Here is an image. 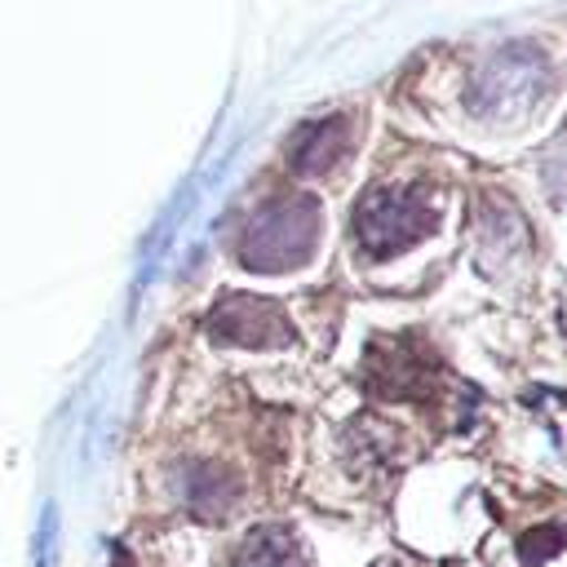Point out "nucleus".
Segmentation results:
<instances>
[{
	"label": "nucleus",
	"instance_id": "obj_10",
	"mask_svg": "<svg viewBox=\"0 0 567 567\" xmlns=\"http://www.w3.org/2000/svg\"><path fill=\"white\" fill-rule=\"evenodd\" d=\"M377 567H390V563H377Z\"/></svg>",
	"mask_w": 567,
	"mask_h": 567
},
{
	"label": "nucleus",
	"instance_id": "obj_4",
	"mask_svg": "<svg viewBox=\"0 0 567 567\" xmlns=\"http://www.w3.org/2000/svg\"><path fill=\"white\" fill-rule=\"evenodd\" d=\"M208 332L221 346H252V350H270V346L292 341L288 315L266 297H226L208 315Z\"/></svg>",
	"mask_w": 567,
	"mask_h": 567
},
{
	"label": "nucleus",
	"instance_id": "obj_5",
	"mask_svg": "<svg viewBox=\"0 0 567 567\" xmlns=\"http://www.w3.org/2000/svg\"><path fill=\"white\" fill-rule=\"evenodd\" d=\"M350 146H354V115H350V111H332V115H323V120L301 124V128L288 137L284 159H288V168L301 173V177H323V173H332V168L350 155Z\"/></svg>",
	"mask_w": 567,
	"mask_h": 567
},
{
	"label": "nucleus",
	"instance_id": "obj_1",
	"mask_svg": "<svg viewBox=\"0 0 567 567\" xmlns=\"http://www.w3.org/2000/svg\"><path fill=\"white\" fill-rule=\"evenodd\" d=\"M323 235L319 204L306 195H275L266 199L239 230V261L261 275L297 270L315 257Z\"/></svg>",
	"mask_w": 567,
	"mask_h": 567
},
{
	"label": "nucleus",
	"instance_id": "obj_7",
	"mask_svg": "<svg viewBox=\"0 0 567 567\" xmlns=\"http://www.w3.org/2000/svg\"><path fill=\"white\" fill-rule=\"evenodd\" d=\"M230 567H306V554L288 527H252Z\"/></svg>",
	"mask_w": 567,
	"mask_h": 567
},
{
	"label": "nucleus",
	"instance_id": "obj_3",
	"mask_svg": "<svg viewBox=\"0 0 567 567\" xmlns=\"http://www.w3.org/2000/svg\"><path fill=\"white\" fill-rule=\"evenodd\" d=\"M434 226V204L421 186H377L354 208V239L368 257H390L425 239Z\"/></svg>",
	"mask_w": 567,
	"mask_h": 567
},
{
	"label": "nucleus",
	"instance_id": "obj_2",
	"mask_svg": "<svg viewBox=\"0 0 567 567\" xmlns=\"http://www.w3.org/2000/svg\"><path fill=\"white\" fill-rule=\"evenodd\" d=\"M549 93V62L532 44H505L487 58L470 89V106L487 120H523Z\"/></svg>",
	"mask_w": 567,
	"mask_h": 567
},
{
	"label": "nucleus",
	"instance_id": "obj_8",
	"mask_svg": "<svg viewBox=\"0 0 567 567\" xmlns=\"http://www.w3.org/2000/svg\"><path fill=\"white\" fill-rule=\"evenodd\" d=\"M549 545H563V532H558V527L536 532V536H523V563H540V558H549V554H554Z\"/></svg>",
	"mask_w": 567,
	"mask_h": 567
},
{
	"label": "nucleus",
	"instance_id": "obj_9",
	"mask_svg": "<svg viewBox=\"0 0 567 567\" xmlns=\"http://www.w3.org/2000/svg\"><path fill=\"white\" fill-rule=\"evenodd\" d=\"M111 567H137V563H133L124 549H115V554H111Z\"/></svg>",
	"mask_w": 567,
	"mask_h": 567
},
{
	"label": "nucleus",
	"instance_id": "obj_6",
	"mask_svg": "<svg viewBox=\"0 0 567 567\" xmlns=\"http://www.w3.org/2000/svg\"><path fill=\"white\" fill-rule=\"evenodd\" d=\"M177 487H182L186 509H195L199 518H221V514L235 505V496H239L235 478H230L221 465H208V461L186 465L182 478H177Z\"/></svg>",
	"mask_w": 567,
	"mask_h": 567
}]
</instances>
